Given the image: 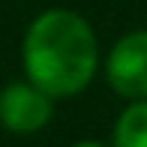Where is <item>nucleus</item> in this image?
<instances>
[{
    "mask_svg": "<svg viewBox=\"0 0 147 147\" xmlns=\"http://www.w3.org/2000/svg\"><path fill=\"white\" fill-rule=\"evenodd\" d=\"M21 60L27 81L42 87L48 96H75L96 75V33L78 12L48 9L33 18L24 33Z\"/></svg>",
    "mask_w": 147,
    "mask_h": 147,
    "instance_id": "1",
    "label": "nucleus"
},
{
    "mask_svg": "<svg viewBox=\"0 0 147 147\" xmlns=\"http://www.w3.org/2000/svg\"><path fill=\"white\" fill-rule=\"evenodd\" d=\"M111 90L126 99H147V30L120 36L105 60Z\"/></svg>",
    "mask_w": 147,
    "mask_h": 147,
    "instance_id": "2",
    "label": "nucleus"
},
{
    "mask_svg": "<svg viewBox=\"0 0 147 147\" xmlns=\"http://www.w3.org/2000/svg\"><path fill=\"white\" fill-rule=\"evenodd\" d=\"M54 114V96L33 81H15L0 90V123L15 135H30L48 126Z\"/></svg>",
    "mask_w": 147,
    "mask_h": 147,
    "instance_id": "3",
    "label": "nucleus"
},
{
    "mask_svg": "<svg viewBox=\"0 0 147 147\" xmlns=\"http://www.w3.org/2000/svg\"><path fill=\"white\" fill-rule=\"evenodd\" d=\"M114 147H147V99H132L114 123Z\"/></svg>",
    "mask_w": 147,
    "mask_h": 147,
    "instance_id": "4",
    "label": "nucleus"
},
{
    "mask_svg": "<svg viewBox=\"0 0 147 147\" xmlns=\"http://www.w3.org/2000/svg\"><path fill=\"white\" fill-rule=\"evenodd\" d=\"M72 147H105V144H99V141H78V144H72Z\"/></svg>",
    "mask_w": 147,
    "mask_h": 147,
    "instance_id": "5",
    "label": "nucleus"
}]
</instances>
